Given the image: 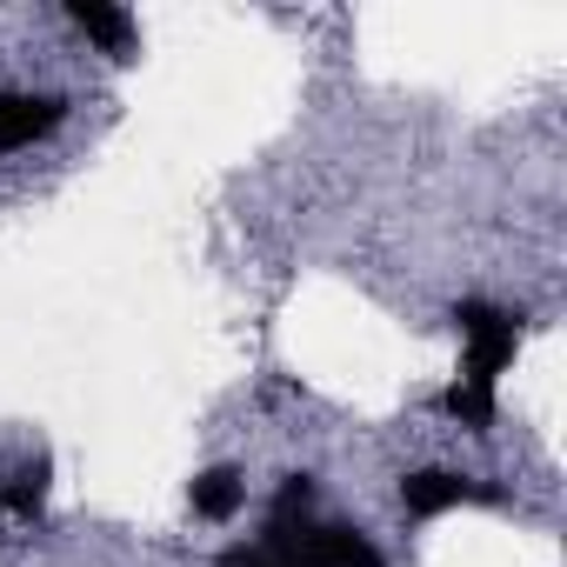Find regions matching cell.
Here are the masks:
<instances>
[{
    "label": "cell",
    "instance_id": "3",
    "mask_svg": "<svg viewBox=\"0 0 567 567\" xmlns=\"http://www.w3.org/2000/svg\"><path fill=\"white\" fill-rule=\"evenodd\" d=\"M61 101L54 94H0V154H14V147H34L41 134L61 127Z\"/></svg>",
    "mask_w": 567,
    "mask_h": 567
},
{
    "label": "cell",
    "instance_id": "5",
    "mask_svg": "<svg viewBox=\"0 0 567 567\" xmlns=\"http://www.w3.org/2000/svg\"><path fill=\"white\" fill-rule=\"evenodd\" d=\"M68 21H74L81 34H94L114 61L134 54V14H127V8H107V0H68Z\"/></svg>",
    "mask_w": 567,
    "mask_h": 567
},
{
    "label": "cell",
    "instance_id": "6",
    "mask_svg": "<svg viewBox=\"0 0 567 567\" xmlns=\"http://www.w3.org/2000/svg\"><path fill=\"white\" fill-rule=\"evenodd\" d=\"M240 474L234 467H207L200 481H194V514L200 520H234V507H240Z\"/></svg>",
    "mask_w": 567,
    "mask_h": 567
},
{
    "label": "cell",
    "instance_id": "8",
    "mask_svg": "<svg viewBox=\"0 0 567 567\" xmlns=\"http://www.w3.org/2000/svg\"><path fill=\"white\" fill-rule=\"evenodd\" d=\"M308 507H315V481L308 474H288V481H280V494H274V520H308Z\"/></svg>",
    "mask_w": 567,
    "mask_h": 567
},
{
    "label": "cell",
    "instance_id": "2",
    "mask_svg": "<svg viewBox=\"0 0 567 567\" xmlns=\"http://www.w3.org/2000/svg\"><path fill=\"white\" fill-rule=\"evenodd\" d=\"M454 328H461V341H467V374H461V381L494 388L501 368H507L514 348H520V315L487 308V301H461V308H454Z\"/></svg>",
    "mask_w": 567,
    "mask_h": 567
},
{
    "label": "cell",
    "instance_id": "7",
    "mask_svg": "<svg viewBox=\"0 0 567 567\" xmlns=\"http://www.w3.org/2000/svg\"><path fill=\"white\" fill-rule=\"evenodd\" d=\"M441 408H447V414H454L461 427H474V434H481V427L494 421V388H481V381H454Z\"/></svg>",
    "mask_w": 567,
    "mask_h": 567
},
{
    "label": "cell",
    "instance_id": "4",
    "mask_svg": "<svg viewBox=\"0 0 567 567\" xmlns=\"http://www.w3.org/2000/svg\"><path fill=\"white\" fill-rule=\"evenodd\" d=\"M461 501H494V487L461 481V474H441V467H421V474L401 481V507H408V514H447V507H461Z\"/></svg>",
    "mask_w": 567,
    "mask_h": 567
},
{
    "label": "cell",
    "instance_id": "1",
    "mask_svg": "<svg viewBox=\"0 0 567 567\" xmlns=\"http://www.w3.org/2000/svg\"><path fill=\"white\" fill-rule=\"evenodd\" d=\"M280 567H381V547L361 534V527H341V520H267V540H260Z\"/></svg>",
    "mask_w": 567,
    "mask_h": 567
},
{
    "label": "cell",
    "instance_id": "9",
    "mask_svg": "<svg viewBox=\"0 0 567 567\" xmlns=\"http://www.w3.org/2000/svg\"><path fill=\"white\" fill-rule=\"evenodd\" d=\"M220 567H280L267 547H234V554H220Z\"/></svg>",
    "mask_w": 567,
    "mask_h": 567
}]
</instances>
